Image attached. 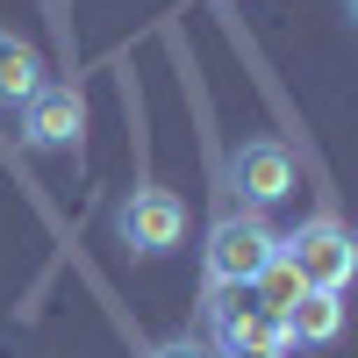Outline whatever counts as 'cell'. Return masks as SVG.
<instances>
[{"label":"cell","mask_w":358,"mask_h":358,"mask_svg":"<svg viewBox=\"0 0 358 358\" xmlns=\"http://www.w3.org/2000/svg\"><path fill=\"white\" fill-rule=\"evenodd\" d=\"M115 236L129 244V258H172L187 244V201L172 187H158V179H143V187H129V201L115 208Z\"/></svg>","instance_id":"obj_1"},{"label":"cell","mask_w":358,"mask_h":358,"mask_svg":"<svg viewBox=\"0 0 358 358\" xmlns=\"http://www.w3.org/2000/svg\"><path fill=\"white\" fill-rule=\"evenodd\" d=\"M273 251H280V229L265 222L258 208H229V215L208 229V287H251Z\"/></svg>","instance_id":"obj_2"},{"label":"cell","mask_w":358,"mask_h":358,"mask_svg":"<svg viewBox=\"0 0 358 358\" xmlns=\"http://www.w3.org/2000/svg\"><path fill=\"white\" fill-rule=\"evenodd\" d=\"M280 251L294 258L301 287H330V294H344V287H351V273H358V244H351V229H344L337 215L301 222L294 236H280Z\"/></svg>","instance_id":"obj_3"},{"label":"cell","mask_w":358,"mask_h":358,"mask_svg":"<svg viewBox=\"0 0 358 358\" xmlns=\"http://www.w3.org/2000/svg\"><path fill=\"white\" fill-rule=\"evenodd\" d=\"M79 136H86V94L65 79H43L22 101V143L29 151H79Z\"/></svg>","instance_id":"obj_4"},{"label":"cell","mask_w":358,"mask_h":358,"mask_svg":"<svg viewBox=\"0 0 358 358\" xmlns=\"http://www.w3.org/2000/svg\"><path fill=\"white\" fill-rule=\"evenodd\" d=\"M229 187L244 194V208H280L287 194H294V158H287V143H273V136H251V143H236L229 151Z\"/></svg>","instance_id":"obj_5"},{"label":"cell","mask_w":358,"mask_h":358,"mask_svg":"<svg viewBox=\"0 0 358 358\" xmlns=\"http://www.w3.org/2000/svg\"><path fill=\"white\" fill-rule=\"evenodd\" d=\"M208 315H215V344L222 351H294L287 330H280V315L265 308L251 287H236V301H208Z\"/></svg>","instance_id":"obj_6"},{"label":"cell","mask_w":358,"mask_h":358,"mask_svg":"<svg viewBox=\"0 0 358 358\" xmlns=\"http://www.w3.org/2000/svg\"><path fill=\"white\" fill-rule=\"evenodd\" d=\"M280 330H287V344H337L344 337V294L301 287V301L280 308Z\"/></svg>","instance_id":"obj_7"},{"label":"cell","mask_w":358,"mask_h":358,"mask_svg":"<svg viewBox=\"0 0 358 358\" xmlns=\"http://www.w3.org/2000/svg\"><path fill=\"white\" fill-rule=\"evenodd\" d=\"M36 86H43V57H36V43L15 36V29H0V101L22 108Z\"/></svg>","instance_id":"obj_8"},{"label":"cell","mask_w":358,"mask_h":358,"mask_svg":"<svg viewBox=\"0 0 358 358\" xmlns=\"http://www.w3.org/2000/svg\"><path fill=\"white\" fill-rule=\"evenodd\" d=\"M251 294H258V301L273 308V315H280L287 301H301V273H294V258H287V251H273V258L258 265V280H251Z\"/></svg>","instance_id":"obj_9"},{"label":"cell","mask_w":358,"mask_h":358,"mask_svg":"<svg viewBox=\"0 0 358 358\" xmlns=\"http://www.w3.org/2000/svg\"><path fill=\"white\" fill-rule=\"evenodd\" d=\"M151 358H215L201 337H165V344H151Z\"/></svg>","instance_id":"obj_10"},{"label":"cell","mask_w":358,"mask_h":358,"mask_svg":"<svg viewBox=\"0 0 358 358\" xmlns=\"http://www.w3.org/2000/svg\"><path fill=\"white\" fill-rule=\"evenodd\" d=\"M222 358H287V351H222Z\"/></svg>","instance_id":"obj_11"}]
</instances>
